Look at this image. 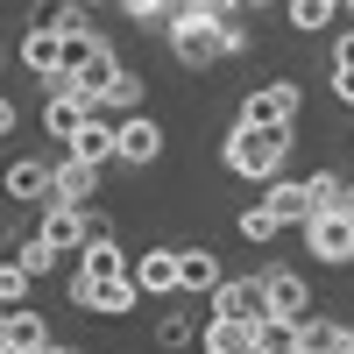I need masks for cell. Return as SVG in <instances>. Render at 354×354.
Masks as SVG:
<instances>
[{
    "mask_svg": "<svg viewBox=\"0 0 354 354\" xmlns=\"http://www.w3.org/2000/svg\"><path fill=\"white\" fill-rule=\"evenodd\" d=\"M213 319H227V326H270V283L262 277H220L213 290Z\"/></svg>",
    "mask_w": 354,
    "mask_h": 354,
    "instance_id": "1",
    "label": "cell"
},
{
    "mask_svg": "<svg viewBox=\"0 0 354 354\" xmlns=\"http://www.w3.org/2000/svg\"><path fill=\"white\" fill-rule=\"evenodd\" d=\"M283 142H290V135H277V128H234V135H227V170H234V177H277Z\"/></svg>",
    "mask_w": 354,
    "mask_h": 354,
    "instance_id": "2",
    "label": "cell"
},
{
    "mask_svg": "<svg viewBox=\"0 0 354 354\" xmlns=\"http://www.w3.org/2000/svg\"><path fill=\"white\" fill-rule=\"evenodd\" d=\"M170 43H177V57H185L192 71H205V64H213V57H227L220 28L205 21V0H198V8H177V21H170Z\"/></svg>",
    "mask_w": 354,
    "mask_h": 354,
    "instance_id": "3",
    "label": "cell"
},
{
    "mask_svg": "<svg viewBox=\"0 0 354 354\" xmlns=\"http://www.w3.org/2000/svg\"><path fill=\"white\" fill-rule=\"evenodd\" d=\"M290 121H298V85H262V93L241 100V128H277V135H290Z\"/></svg>",
    "mask_w": 354,
    "mask_h": 354,
    "instance_id": "4",
    "label": "cell"
},
{
    "mask_svg": "<svg viewBox=\"0 0 354 354\" xmlns=\"http://www.w3.org/2000/svg\"><path fill=\"white\" fill-rule=\"evenodd\" d=\"M305 241L326 262H354V220L347 213H319V220H305Z\"/></svg>",
    "mask_w": 354,
    "mask_h": 354,
    "instance_id": "5",
    "label": "cell"
},
{
    "mask_svg": "<svg viewBox=\"0 0 354 354\" xmlns=\"http://www.w3.org/2000/svg\"><path fill=\"white\" fill-rule=\"evenodd\" d=\"M262 283H270V312L283 319V326H305V319H312V290L290 277V270H270Z\"/></svg>",
    "mask_w": 354,
    "mask_h": 354,
    "instance_id": "6",
    "label": "cell"
},
{
    "mask_svg": "<svg viewBox=\"0 0 354 354\" xmlns=\"http://www.w3.org/2000/svg\"><path fill=\"white\" fill-rule=\"evenodd\" d=\"M142 298L135 277H78V305H93V312H128Z\"/></svg>",
    "mask_w": 354,
    "mask_h": 354,
    "instance_id": "7",
    "label": "cell"
},
{
    "mask_svg": "<svg viewBox=\"0 0 354 354\" xmlns=\"http://www.w3.org/2000/svg\"><path fill=\"white\" fill-rule=\"evenodd\" d=\"M21 64L28 71H43V78H57V71H64V28H28V36H21Z\"/></svg>",
    "mask_w": 354,
    "mask_h": 354,
    "instance_id": "8",
    "label": "cell"
},
{
    "mask_svg": "<svg viewBox=\"0 0 354 354\" xmlns=\"http://www.w3.org/2000/svg\"><path fill=\"white\" fill-rule=\"evenodd\" d=\"M36 347H50V326H43L28 305L0 319V354H36Z\"/></svg>",
    "mask_w": 354,
    "mask_h": 354,
    "instance_id": "9",
    "label": "cell"
},
{
    "mask_svg": "<svg viewBox=\"0 0 354 354\" xmlns=\"http://www.w3.org/2000/svg\"><path fill=\"white\" fill-rule=\"evenodd\" d=\"M93 185H100V170H93V163H78V156H64V163H57V205H71V213H85V198H93Z\"/></svg>",
    "mask_w": 354,
    "mask_h": 354,
    "instance_id": "10",
    "label": "cell"
},
{
    "mask_svg": "<svg viewBox=\"0 0 354 354\" xmlns=\"http://www.w3.org/2000/svg\"><path fill=\"white\" fill-rule=\"evenodd\" d=\"M36 241H50L57 255H64V248H78V255H85V213H71V205H50Z\"/></svg>",
    "mask_w": 354,
    "mask_h": 354,
    "instance_id": "11",
    "label": "cell"
},
{
    "mask_svg": "<svg viewBox=\"0 0 354 354\" xmlns=\"http://www.w3.org/2000/svg\"><path fill=\"white\" fill-rule=\"evenodd\" d=\"M135 290H142V298H163V290H177V255H170V248H149V255L135 262Z\"/></svg>",
    "mask_w": 354,
    "mask_h": 354,
    "instance_id": "12",
    "label": "cell"
},
{
    "mask_svg": "<svg viewBox=\"0 0 354 354\" xmlns=\"http://www.w3.org/2000/svg\"><path fill=\"white\" fill-rule=\"evenodd\" d=\"M156 149H163V128L142 121V113H128L121 121V163H156Z\"/></svg>",
    "mask_w": 354,
    "mask_h": 354,
    "instance_id": "13",
    "label": "cell"
},
{
    "mask_svg": "<svg viewBox=\"0 0 354 354\" xmlns=\"http://www.w3.org/2000/svg\"><path fill=\"white\" fill-rule=\"evenodd\" d=\"M347 347H354V333L333 326V319H305L298 326V354H347Z\"/></svg>",
    "mask_w": 354,
    "mask_h": 354,
    "instance_id": "14",
    "label": "cell"
},
{
    "mask_svg": "<svg viewBox=\"0 0 354 354\" xmlns=\"http://www.w3.org/2000/svg\"><path fill=\"white\" fill-rule=\"evenodd\" d=\"M85 128H93V100H85V93H71V100H50V135L78 142Z\"/></svg>",
    "mask_w": 354,
    "mask_h": 354,
    "instance_id": "15",
    "label": "cell"
},
{
    "mask_svg": "<svg viewBox=\"0 0 354 354\" xmlns=\"http://www.w3.org/2000/svg\"><path fill=\"white\" fill-rule=\"evenodd\" d=\"M71 156H78V163H93V170L113 163V156H121V128H100V121H93V128L71 142Z\"/></svg>",
    "mask_w": 354,
    "mask_h": 354,
    "instance_id": "16",
    "label": "cell"
},
{
    "mask_svg": "<svg viewBox=\"0 0 354 354\" xmlns=\"http://www.w3.org/2000/svg\"><path fill=\"white\" fill-rule=\"evenodd\" d=\"M177 290H220V262L205 248H185L177 255Z\"/></svg>",
    "mask_w": 354,
    "mask_h": 354,
    "instance_id": "17",
    "label": "cell"
},
{
    "mask_svg": "<svg viewBox=\"0 0 354 354\" xmlns=\"http://www.w3.org/2000/svg\"><path fill=\"white\" fill-rule=\"evenodd\" d=\"M262 205H270V220H277V227H305V220H312L305 185H270V198H262Z\"/></svg>",
    "mask_w": 354,
    "mask_h": 354,
    "instance_id": "18",
    "label": "cell"
},
{
    "mask_svg": "<svg viewBox=\"0 0 354 354\" xmlns=\"http://www.w3.org/2000/svg\"><path fill=\"white\" fill-rule=\"evenodd\" d=\"M8 192L15 198H57V170L50 163H15L8 170Z\"/></svg>",
    "mask_w": 354,
    "mask_h": 354,
    "instance_id": "19",
    "label": "cell"
},
{
    "mask_svg": "<svg viewBox=\"0 0 354 354\" xmlns=\"http://www.w3.org/2000/svg\"><path fill=\"white\" fill-rule=\"evenodd\" d=\"M205 354H262V347H255V326H227V319H213V326H205Z\"/></svg>",
    "mask_w": 354,
    "mask_h": 354,
    "instance_id": "20",
    "label": "cell"
},
{
    "mask_svg": "<svg viewBox=\"0 0 354 354\" xmlns=\"http://www.w3.org/2000/svg\"><path fill=\"white\" fill-rule=\"evenodd\" d=\"M205 21L220 28L227 50H248V21H241V8H234V0H205Z\"/></svg>",
    "mask_w": 354,
    "mask_h": 354,
    "instance_id": "21",
    "label": "cell"
},
{
    "mask_svg": "<svg viewBox=\"0 0 354 354\" xmlns=\"http://www.w3.org/2000/svg\"><path fill=\"white\" fill-rule=\"evenodd\" d=\"M305 205H312V220H319V213H340V205H347V177L319 170L312 185H305Z\"/></svg>",
    "mask_w": 354,
    "mask_h": 354,
    "instance_id": "22",
    "label": "cell"
},
{
    "mask_svg": "<svg viewBox=\"0 0 354 354\" xmlns=\"http://www.w3.org/2000/svg\"><path fill=\"white\" fill-rule=\"evenodd\" d=\"M100 57H106V43L93 36V28H78V36H64V71H71V78H85V71L100 64Z\"/></svg>",
    "mask_w": 354,
    "mask_h": 354,
    "instance_id": "23",
    "label": "cell"
},
{
    "mask_svg": "<svg viewBox=\"0 0 354 354\" xmlns=\"http://www.w3.org/2000/svg\"><path fill=\"white\" fill-rule=\"evenodd\" d=\"M78 277H128V262H121V248L106 241V248H85L78 255Z\"/></svg>",
    "mask_w": 354,
    "mask_h": 354,
    "instance_id": "24",
    "label": "cell"
},
{
    "mask_svg": "<svg viewBox=\"0 0 354 354\" xmlns=\"http://www.w3.org/2000/svg\"><path fill=\"white\" fill-rule=\"evenodd\" d=\"M255 347H262V354H298V326L270 319V326H255Z\"/></svg>",
    "mask_w": 354,
    "mask_h": 354,
    "instance_id": "25",
    "label": "cell"
},
{
    "mask_svg": "<svg viewBox=\"0 0 354 354\" xmlns=\"http://www.w3.org/2000/svg\"><path fill=\"white\" fill-rule=\"evenodd\" d=\"M340 8H333V0H298V8H290V21H298V28H326Z\"/></svg>",
    "mask_w": 354,
    "mask_h": 354,
    "instance_id": "26",
    "label": "cell"
},
{
    "mask_svg": "<svg viewBox=\"0 0 354 354\" xmlns=\"http://www.w3.org/2000/svg\"><path fill=\"white\" fill-rule=\"evenodd\" d=\"M0 298H8V312H21V298H28V270H21V262L0 270Z\"/></svg>",
    "mask_w": 354,
    "mask_h": 354,
    "instance_id": "27",
    "label": "cell"
},
{
    "mask_svg": "<svg viewBox=\"0 0 354 354\" xmlns=\"http://www.w3.org/2000/svg\"><path fill=\"white\" fill-rule=\"evenodd\" d=\"M15 262H21L28 277H43L50 262H57V248H50V241H21V255H15Z\"/></svg>",
    "mask_w": 354,
    "mask_h": 354,
    "instance_id": "28",
    "label": "cell"
},
{
    "mask_svg": "<svg viewBox=\"0 0 354 354\" xmlns=\"http://www.w3.org/2000/svg\"><path fill=\"white\" fill-rule=\"evenodd\" d=\"M241 234H248V241H270V234H277L270 205H248V213H241Z\"/></svg>",
    "mask_w": 354,
    "mask_h": 354,
    "instance_id": "29",
    "label": "cell"
},
{
    "mask_svg": "<svg viewBox=\"0 0 354 354\" xmlns=\"http://www.w3.org/2000/svg\"><path fill=\"white\" fill-rule=\"evenodd\" d=\"M135 100H142V78H135V71H121V85H113V93H106V106L135 113Z\"/></svg>",
    "mask_w": 354,
    "mask_h": 354,
    "instance_id": "30",
    "label": "cell"
},
{
    "mask_svg": "<svg viewBox=\"0 0 354 354\" xmlns=\"http://www.w3.org/2000/svg\"><path fill=\"white\" fill-rule=\"evenodd\" d=\"M128 15H135V21H177V8H170V0H135Z\"/></svg>",
    "mask_w": 354,
    "mask_h": 354,
    "instance_id": "31",
    "label": "cell"
},
{
    "mask_svg": "<svg viewBox=\"0 0 354 354\" xmlns=\"http://www.w3.org/2000/svg\"><path fill=\"white\" fill-rule=\"evenodd\" d=\"M106 241H113V227H106L100 213H85V248H106Z\"/></svg>",
    "mask_w": 354,
    "mask_h": 354,
    "instance_id": "32",
    "label": "cell"
},
{
    "mask_svg": "<svg viewBox=\"0 0 354 354\" xmlns=\"http://www.w3.org/2000/svg\"><path fill=\"white\" fill-rule=\"evenodd\" d=\"M156 340H163V347H185V340H192V326H185V319H163Z\"/></svg>",
    "mask_w": 354,
    "mask_h": 354,
    "instance_id": "33",
    "label": "cell"
},
{
    "mask_svg": "<svg viewBox=\"0 0 354 354\" xmlns=\"http://www.w3.org/2000/svg\"><path fill=\"white\" fill-rule=\"evenodd\" d=\"M333 71H354V36H340V50H333Z\"/></svg>",
    "mask_w": 354,
    "mask_h": 354,
    "instance_id": "34",
    "label": "cell"
},
{
    "mask_svg": "<svg viewBox=\"0 0 354 354\" xmlns=\"http://www.w3.org/2000/svg\"><path fill=\"white\" fill-rule=\"evenodd\" d=\"M333 93H340V100L354 106V71H333Z\"/></svg>",
    "mask_w": 354,
    "mask_h": 354,
    "instance_id": "35",
    "label": "cell"
},
{
    "mask_svg": "<svg viewBox=\"0 0 354 354\" xmlns=\"http://www.w3.org/2000/svg\"><path fill=\"white\" fill-rule=\"evenodd\" d=\"M340 213H347V220H354V185H347V205H340Z\"/></svg>",
    "mask_w": 354,
    "mask_h": 354,
    "instance_id": "36",
    "label": "cell"
},
{
    "mask_svg": "<svg viewBox=\"0 0 354 354\" xmlns=\"http://www.w3.org/2000/svg\"><path fill=\"white\" fill-rule=\"evenodd\" d=\"M36 354H71V347H57V340H50V347H36Z\"/></svg>",
    "mask_w": 354,
    "mask_h": 354,
    "instance_id": "37",
    "label": "cell"
},
{
    "mask_svg": "<svg viewBox=\"0 0 354 354\" xmlns=\"http://www.w3.org/2000/svg\"><path fill=\"white\" fill-rule=\"evenodd\" d=\"M347 333H354V326H347Z\"/></svg>",
    "mask_w": 354,
    "mask_h": 354,
    "instance_id": "38",
    "label": "cell"
}]
</instances>
